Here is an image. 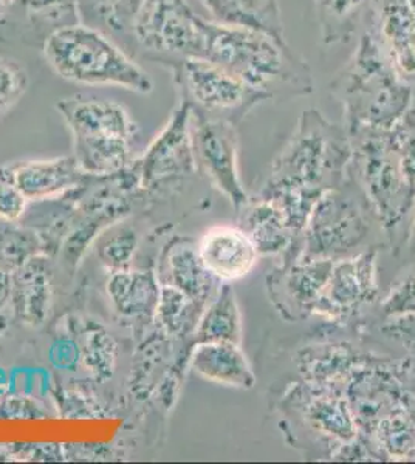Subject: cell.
<instances>
[{
  "label": "cell",
  "instance_id": "1",
  "mask_svg": "<svg viewBox=\"0 0 415 464\" xmlns=\"http://www.w3.org/2000/svg\"><path fill=\"white\" fill-rule=\"evenodd\" d=\"M205 59L269 101L298 100L315 90L309 63L294 53L285 37L206 21Z\"/></svg>",
  "mask_w": 415,
  "mask_h": 464
},
{
  "label": "cell",
  "instance_id": "2",
  "mask_svg": "<svg viewBox=\"0 0 415 464\" xmlns=\"http://www.w3.org/2000/svg\"><path fill=\"white\" fill-rule=\"evenodd\" d=\"M349 163L351 140L344 122H331L318 109H309L259 179L258 192L294 190L320 200L346 181Z\"/></svg>",
  "mask_w": 415,
  "mask_h": 464
},
{
  "label": "cell",
  "instance_id": "3",
  "mask_svg": "<svg viewBox=\"0 0 415 464\" xmlns=\"http://www.w3.org/2000/svg\"><path fill=\"white\" fill-rule=\"evenodd\" d=\"M329 90L341 104L347 130H390L414 106V87L400 78L364 28Z\"/></svg>",
  "mask_w": 415,
  "mask_h": 464
},
{
  "label": "cell",
  "instance_id": "4",
  "mask_svg": "<svg viewBox=\"0 0 415 464\" xmlns=\"http://www.w3.org/2000/svg\"><path fill=\"white\" fill-rule=\"evenodd\" d=\"M386 246L379 217L363 189L347 175L342 185L327 190L316 201L300 237L285 254L337 262Z\"/></svg>",
  "mask_w": 415,
  "mask_h": 464
},
{
  "label": "cell",
  "instance_id": "5",
  "mask_svg": "<svg viewBox=\"0 0 415 464\" xmlns=\"http://www.w3.org/2000/svg\"><path fill=\"white\" fill-rule=\"evenodd\" d=\"M349 175L357 181L379 217L388 248L399 254L408 245L415 211V185L400 166L390 130L353 129Z\"/></svg>",
  "mask_w": 415,
  "mask_h": 464
},
{
  "label": "cell",
  "instance_id": "6",
  "mask_svg": "<svg viewBox=\"0 0 415 464\" xmlns=\"http://www.w3.org/2000/svg\"><path fill=\"white\" fill-rule=\"evenodd\" d=\"M44 54L64 80L84 85H114L146 95L153 80L111 37L83 24L53 30Z\"/></svg>",
  "mask_w": 415,
  "mask_h": 464
},
{
  "label": "cell",
  "instance_id": "7",
  "mask_svg": "<svg viewBox=\"0 0 415 464\" xmlns=\"http://www.w3.org/2000/svg\"><path fill=\"white\" fill-rule=\"evenodd\" d=\"M281 413V429L291 444L298 446L307 437V444H318L320 459H337L357 440V421L337 389L304 381L284 396Z\"/></svg>",
  "mask_w": 415,
  "mask_h": 464
},
{
  "label": "cell",
  "instance_id": "8",
  "mask_svg": "<svg viewBox=\"0 0 415 464\" xmlns=\"http://www.w3.org/2000/svg\"><path fill=\"white\" fill-rule=\"evenodd\" d=\"M173 69L182 100L190 104L195 115L237 126L254 107L269 101L263 93L205 58L184 59Z\"/></svg>",
  "mask_w": 415,
  "mask_h": 464
},
{
  "label": "cell",
  "instance_id": "9",
  "mask_svg": "<svg viewBox=\"0 0 415 464\" xmlns=\"http://www.w3.org/2000/svg\"><path fill=\"white\" fill-rule=\"evenodd\" d=\"M133 41L173 67L184 59L205 58L206 19L184 0H144Z\"/></svg>",
  "mask_w": 415,
  "mask_h": 464
},
{
  "label": "cell",
  "instance_id": "10",
  "mask_svg": "<svg viewBox=\"0 0 415 464\" xmlns=\"http://www.w3.org/2000/svg\"><path fill=\"white\" fill-rule=\"evenodd\" d=\"M193 150L197 174L239 211L250 200L239 172V135L232 122L193 113Z\"/></svg>",
  "mask_w": 415,
  "mask_h": 464
},
{
  "label": "cell",
  "instance_id": "11",
  "mask_svg": "<svg viewBox=\"0 0 415 464\" xmlns=\"http://www.w3.org/2000/svg\"><path fill=\"white\" fill-rule=\"evenodd\" d=\"M379 253L373 249L333 262L315 316L344 325L372 306L380 293Z\"/></svg>",
  "mask_w": 415,
  "mask_h": 464
},
{
  "label": "cell",
  "instance_id": "12",
  "mask_svg": "<svg viewBox=\"0 0 415 464\" xmlns=\"http://www.w3.org/2000/svg\"><path fill=\"white\" fill-rule=\"evenodd\" d=\"M333 262L284 254L281 264L265 279L267 295L279 316L302 322L315 316Z\"/></svg>",
  "mask_w": 415,
  "mask_h": 464
},
{
  "label": "cell",
  "instance_id": "13",
  "mask_svg": "<svg viewBox=\"0 0 415 464\" xmlns=\"http://www.w3.org/2000/svg\"><path fill=\"white\" fill-rule=\"evenodd\" d=\"M361 25L400 78L415 87V0H369Z\"/></svg>",
  "mask_w": 415,
  "mask_h": 464
},
{
  "label": "cell",
  "instance_id": "14",
  "mask_svg": "<svg viewBox=\"0 0 415 464\" xmlns=\"http://www.w3.org/2000/svg\"><path fill=\"white\" fill-rule=\"evenodd\" d=\"M191 120L193 111L190 104L186 101H180L168 124L143 157L142 175L144 183L197 174Z\"/></svg>",
  "mask_w": 415,
  "mask_h": 464
},
{
  "label": "cell",
  "instance_id": "15",
  "mask_svg": "<svg viewBox=\"0 0 415 464\" xmlns=\"http://www.w3.org/2000/svg\"><path fill=\"white\" fill-rule=\"evenodd\" d=\"M200 259L221 284H232L252 275L258 265L254 243L239 227L214 225L197 242Z\"/></svg>",
  "mask_w": 415,
  "mask_h": 464
},
{
  "label": "cell",
  "instance_id": "16",
  "mask_svg": "<svg viewBox=\"0 0 415 464\" xmlns=\"http://www.w3.org/2000/svg\"><path fill=\"white\" fill-rule=\"evenodd\" d=\"M59 113L74 137H124L133 140L137 124L129 111L114 101L74 96L59 101Z\"/></svg>",
  "mask_w": 415,
  "mask_h": 464
},
{
  "label": "cell",
  "instance_id": "17",
  "mask_svg": "<svg viewBox=\"0 0 415 464\" xmlns=\"http://www.w3.org/2000/svg\"><path fill=\"white\" fill-rule=\"evenodd\" d=\"M190 364L203 380L239 391H252L258 381L239 343H195Z\"/></svg>",
  "mask_w": 415,
  "mask_h": 464
},
{
  "label": "cell",
  "instance_id": "18",
  "mask_svg": "<svg viewBox=\"0 0 415 464\" xmlns=\"http://www.w3.org/2000/svg\"><path fill=\"white\" fill-rule=\"evenodd\" d=\"M237 214V227L254 243L259 257H282L296 240L284 214L267 198L250 196L247 205L242 206Z\"/></svg>",
  "mask_w": 415,
  "mask_h": 464
},
{
  "label": "cell",
  "instance_id": "19",
  "mask_svg": "<svg viewBox=\"0 0 415 464\" xmlns=\"http://www.w3.org/2000/svg\"><path fill=\"white\" fill-rule=\"evenodd\" d=\"M83 175L74 157H61L19 164L11 169L10 179L26 200H41L78 185Z\"/></svg>",
  "mask_w": 415,
  "mask_h": 464
},
{
  "label": "cell",
  "instance_id": "20",
  "mask_svg": "<svg viewBox=\"0 0 415 464\" xmlns=\"http://www.w3.org/2000/svg\"><path fill=\"white\" fill-rule=\"evenodd\" d=\"M166 284L180 293H183L191 301L206 306L221 288V282L212 277L202 264L197 243L183 242L173 245L169 249L166 260Z\"/></svg>",
  "mask_w": 415,
  "mask_h": 464
},
{
  "label": "cell",
  "instance_id": "21",
  "mask_svg": "<svg viewBox=\"0 0 415 464\" xmlns=\"http://www.w3.org/2000/svg\"><path fill=\"white\" fill-rule=\"evenodd\" d=\"M214 21L230 27L247 28L284 37L279 0H200Z\"/></svg>",
  "mask_w": 415,
  "mask_h": 464
},
{
  "label": "cell",
  "instance_id": "22",
  "mask_svg": "<svg viewBox=\"0 0 415 464\" xmlns=\"http://www.w3.org/2000/svg\"><path fill=\"white\" fill-rule=\"evenodd\" d=\"M195 343H232L242 345L243 324L236 291L232 284H222L208 302L194 330Z\"/></svg>",
  "mask_w": 415,
  "mask_h": 464
},
{
  "label": "cell",
  "instance_id": "23",
  "mask_svg": "<svg viewBox=\"0 0 415 464\" xmlns=\"http://www.w3.org/2000/svg\"><path fill=\"white\" fill-rule=\"evenodd\" d=\"M144 0H76L78 21L107 37H132Z\"/></svg>",
  "mask_w": 415,
  "mask_h": 464
},
{
  "label": "cell",
  "instance_id": "24",
  "mask_svg": "<svg viewBox=\"0 0 415 464\" xmlns=\"http://www.w3.org/2000/svg\"><path fill=\"white\" fill-rule=\"evenodd\" d=\"M131 141L124 137H74V157L85 175L116 174L131 160Z\"/></svg>",
  "mask_w": 415,
  "mask_h": 464
},
{
  "label": "cell",
  "instance_id": "25",
  "mask_svg": "<svg viewBox=\"0 0 415 464\" xmlns=\"http://www.w3.org/2000/svg\"><path fill=\"white\" fill-rule=\"evenodd\" d=\"M369 0H315L321 39L327 45L347 43L357 32Z\"/></svg>",
  "mask_w": 415,
  "mask_h": 464
},
{
  "label": "cell",
  "instance_id": "26",
  "mask_svg": "<svg viewBox=\"0 0 415 464\" xmlns=\"http://www.w3.org/2000/svg\"><path fill=\"white\" fill-rule=\"evenodd\" d=\"M107 291L116 310L126 316H137L158 305L160 291L153 277L144 273H124L112 277Z\"/></svg>",
  "mask_w": 415,
  "mask_h": 464
},
{
  "label": "cell",
  "instance_id": "27",
  "mask_svg": "<svg viewBox=\"0 0 415 464\" xmlns=\"http://www.w3.org/2000/svg\"><path fill=\"white\" fill-rule=\"evenodd\" d=\"M380 310L386 317L415 316V265L397 277Z\"/></svg>",
  "mask_w": 415,
  "mask_h": 464
},
{
  "label": "cell",
  "instance_id": "28",
  "mask_svg": "<svg viewBox=\"0 0 415 464\" xmlns=\"http://www.w3.org/2000/svg\"><path fill=\"white\" fill-rule=\"evenodd\" d=\"M390 135L403 174L415 185V104L390 129Z\"/></svg>",
  "mask_w": 415,
  "mask_h": 464
},
{
  "label": "cell",
  "instance_id": "29",
  "mask_svg": "<svg viewBox=\"0 0 415 464\" xmlns=\"http://www.w3.org/2000/svg\"><path fill=\"white\" fill-rule=\"evenodd\" d=\"M28 87V76L21 65L0 58V115L15 106Z\"/></svg>",
  "mask_w": 415,
  "mask_h": 464
},
{
  "label": "cell",
  "instance_id": "30",
  "mask_svg": "<svg viewBox=\"0 0 415 464\" xmlns=\"http://www.w3.org/2000/svg\"><path fill=\"white\" fill-rule=\"evenodd\" d=\"M135 246H137L135 234L129 229H122L101 243V260L112 268H123L124 265L129 264Z\"/></svg>",
  "mask_w": 415,
  "mask_h": 464
},
{
  "label": "cell",
  "instance_id": "31",
  "mask_svg": "<svg viewBox=\"0 0 415 464\" xmlns=\"http://www.w3.org/2000/svg\"><path fill=\"white\" fill-rule=\"evenodd\" d=\"M30 16L61 21L63 17L70 16L72 13L78 16L76 0H21Z\"/></svg>",
  "mask_w": 415,
  "mask_h": 464
},
{
  "label": "cell",
  "instance_id": "32",
  "mask_svg": "<svg viewBox=\"0 0 415 464\" xmlns=\"http://www.w3.org/2000/svg\"><path fill=\"white\" fill-rule=\"evenodd\" d=\"M26 198L13 179H0V217L6 220H15L21 216L25 208Z\"/></svg>",
  "mask_w": 415,
  "mask_h": 464
},
{
  "label": "cell",
  "instance_id": "33",
  "mask_svg": "<svg viewBox=\"0 0 415 464\" xmlns=\"http://www.w3.org/2000/svg\"><path fill=\"white\" fill-rule=\"evenodd\" d=\"M406 246H408L412 253H415V211L412 225H410V238H408V245H406Z\"/></svg>",
  "mask_w": 415,
  "mask_h": 464
},
{
  "label": "cell",
  "instance_id": "34",
  "mask_svg": "<svg viewBox=\"0 0 415 464\" xmlns=\"http://www.w3.org/2000/svg\"><path fill=\"white\" fill-rule=\"evenodd\" d=\"M15 0H0V14H4L11 5H13Z\"/></svg>",
  "mask_w": 415,
  "mask_h": 464
}]
</instances>
